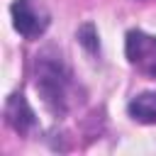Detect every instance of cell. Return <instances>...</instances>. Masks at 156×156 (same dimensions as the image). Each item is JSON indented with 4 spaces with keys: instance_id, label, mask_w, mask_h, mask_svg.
Listing matches in <instances>:
<instances>
[{
    "instance_id": "cell-1",
    "label": "cell",
    "mask_w": 156,
    "mask_h": 156,
    "mask_svg": "<svg viewBox=\"0 0 156 156\" xmlns=\"http://www.w3.org/2000/svg\"><path fill=\"white\" fill-rule=\"evenodd\" d=\"M37 90L41 93L49 110L63 112L68 93V73L63 71V66L49 58L37 61Z\"/></svg>"
},
{
    "instance_id": "cell-2",
    "label": "cell",
    "mask_w": 156,
    "mask_h": 156,
    "mask_svg": "<svg viewBox=\"0 0 156 156\" xmlns=\"http://www.w3.org/2000/svg\"><path fill=\"white\" fill-rule=\"evenodd\" d=\"M10 12H12L15 29L27 39L41 37L49 27V12L41 0H15Z\"/></svg>"
},
{
    "instance_id": "cell-3",
    "label": "cell",
    "mask_w": 156,
    "mask_h": 156,
    "mask_svg": "<svg viewBox=\"0 0 156 156\" xmlns=\"http://www.w3.org/2000/svg\"><path fill=\"white\" fill-rule=\"evenodd\" d=\"M124 51H127L129 63L136 71H141L149 78H156V37L134 29L127 34Z\"/></svg>"
},
{
    "instance_id": "cell-4",
    "label": "cell",
    "mask_w": 156,
    "mask_h": 156,
    "mask_svg": "<svg viewBox=\"0 0 156 156\" xmlns=\"http://www.w3.org/2000/svg\"><path fill=\"white\" fill-rule=\"evenodd\" d=\"M5 119L17 134H27L34 127V112H32L29 102L24 100V95H20V93L10 95V100L5 102Z\"/></svg>"
},
{
    "instance_id": "cell-5",
    "label": "cell",
    "mask_w": 156,
    "mask_h": 156,
    "mask_svg": "<svg viewBox=\"0 0 156 156\" xmlns=\"http://www.w3.org/2000/svg\"><path fill=\"white\" fill-rule=\"evenodd\" d=\"M129 115L141 124L156 122V93H141L129 102Z\"/></svg>"
}]
</instances>
